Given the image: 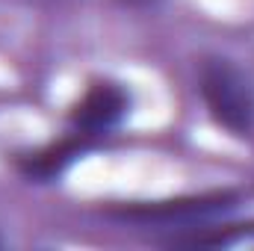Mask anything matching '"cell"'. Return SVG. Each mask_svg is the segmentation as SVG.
<instances>
[{"label":"cell","mask_w":254,"mask_h":251,"mask_svg":"<svg viewBox=\"0 0 254 251\" xmlns=\"http://www.w3.org/2000/svg\"><path fill=\"white\" fill-rule=\"evenodd\" d=\"M198 92L216 127L231 136L254 133V83L228 57H207L198 65Z\"/></svg>","instance_id":"obj_1"},{"label":"cell","mask_w":254,"mask_h":251,"mask_svg":"<svg viewBox=\"0 0 254 251\" xmlns=\"http://www.w3.org/2000/svg\"><path fill=\"white\" fill-rule=\"evenodd\" d=\"M237 189H213L201 195H178V198H160V201H130L107 207L104 216L116 222H136V225H169V228H190L210 222L216 216H225L240 207Z\"/></svg>","instance_id":"obj_2"},{"label":"cell","mask_w":254,"mask_h":251,"mask_svg":"<svg viewBox=\"0 0 254 251\" xmlns=\"http://www.w3.org/2000/svg\"><path fill=\"white\" fill-rule=\"evenodd\" d=\"M130 113V92L119 83H110V80H98L92 83L83 98L71 107L68 119H71V127L98 139L110 130L122 125Z\"/></svg>","instance_id":"obj_3"},{"label":"cell","mask_w":254,"mask_h":251,"mask_svg":"<svg viewBox=\"0 0 254 251\" xmlns=\"http://www.w3.org/2000/svg\"><path fill=\"white\" fill-rule=\"evenodd\" d=\"M92 145H95L92 136L74 130V133H68L65 139L54 142V145H48V148H42V151H36V154L18 157V160H15V169H18L27 181L48 184V181H57L65 169H68L71 163H77Z\"/></svg>","instance_id":"obj_4"},{"label":"cell","mask_w":254,"mask_h":251,"mask_svg":"<svg viewBox=\"0 0 254 251\" xmlns=\"http://www.w3.org/2000/svg\"><path fill=\"white\" fill-rule=\"evenodd\" d=\"M254 237V222H240V225H190L181 228V234H172L163 240L169 249H225L240 240Z\"/></svg>","instance_id":"obj_5"},{"label":"cell","mask_w":254,"mask_h":251,"mask_svg":"<svg viewBox=\"0 0 254 251\" xmlns=\"http://www.w3.org/2000/svg\"><path fill=\"white\" fill-rule=\"evenodd\" d=\"M119 3H125V6H154L157 0H119Z\"/></svg>","instance_id":"obj_6"},{"label":"cell","mask_w":254,"mask_h":251,"mask_svg":"<svg viewBox=\"0 0 254 251\" xmlns=\"http://www.w3.org/2000/svg\"><path fill=\"white\" fill-rule=\"evenodd\" d=\"M0 246H3V240H0Z\"/></svg>","instance_id":"obj_7"}]
</instances>
